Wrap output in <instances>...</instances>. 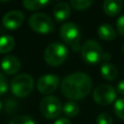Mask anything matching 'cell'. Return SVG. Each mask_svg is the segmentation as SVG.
<instances>
[{"label": "cell", "instance_id": "f546056e", "mask_svg": "<svg viewBox=\"0 0 124 124\" xmlns=\"http://www.w3.org/2000/svg\"><path fill=\"white\" fill-rule=\"evenodd\" d=\"M1 108H2V105H1V102H0V110H1Z\"/></svg>", "mask_w": 124, "mask_h": 124}, {"label": "cell", "instance_id": "7a4b0ae2", "mask_svg": "<svg viewBox=\"0 0 124 124\" xmlns=\"http://www.w3.org/2000/svg\"><path fill=\"white\" fill-rule=\"evenodd\" d=\"M68 56L67 47L60 43H52L48 45L44 53L46 63L51 67L60 66L65 62Z\"/></svg>", "mask_w": 124, "mask_h": 124}, {"label": "cell", "instance_id": "8992f818", "mask_svg": "<svg viewBox=\"0 0 124 124\" xmlns=\"http://www.w3.org/2000/svg\"><path fill=\"white\" fill-rule=\"evenodd\" d=\"M40 111L46 119L57 118L62 111V105L55 96H46L40 102Z\"/></svg>", "mask_w": 124, "mask_h": 124}, {"label": "cell", "instance_id": "ac0fdd59", "mask_svg": "<svg viewBox=\"0 0 124 124\" xmlns=\"http://www.w3.org/2000/svg\"><path fill=\"white\" fill-rule=\"evenodd\" d=\"M49 0H22L24 8L28 11H37L47 5Z\"/></svg>", "mask_w": 124, "mask_h": 124}, {"label": "cell", "instance_id": "d4e9b609", "mask_svg": "<svg viewBox=\"0 0 124 124\" xmlns=\"http://www.w3.org/2000/svg\"><path fill=\"white\" fill-rule=\"evenodd\" d=\"M117 92L120 95L124 96V79H122V80H120L118 82V84H117Z\"/></svg>", "mask_w": 124, "mask_h": 124}, {"label": "cell", "instance_id": "30bf717a", "mask_svg": "<svg viewBox=\"0 0 124 124\" xmlns=\"http://www.w3.org/2000/svg\"><path fill=\"white\" fill-rule=\"evenodd\" d=\"M24 20V14L20 11H10L2 18V24L9 30L17 29Z\"/></svg>", "mask_w": 124, "mask_h": 124}, {"label": "cell", "instance_id": "5bb4252c", "mask_svg": "<svg viewBox=\"0 0 124 124\" xmlns=\"http://www.w3.org/2000/svg\"><path fill=\"white\" fill-rule=\"evenodd\" d=\"M101 74L107 80H114L118 76L117 68L108 62H104L101 66Z\"/></svg>", "mask_w": 124, "mask_h": 124}, {"label": "cell", "instance_id": "ffe728a7", "mask_svg": "<svg viewBox=\"0 0 124 124\" xmlns=\"http://www.w3.org/2000/svg\"><path fill=\"white\" fill-rule=\"evenodd\" d=\"M114 112H115L117 117L124 120V98H120L115 102Z\"/></svg>", "mask_w": 124, "mask_h": 124}, {"label": "cell", "instance_id": "4fadbf2b", "mask_svg": "<svg viewBox=\"0 0 124 124\" xmlns=\"http://www.w3.org/2000/svg\"><path fill=\"white\" fill-rule=\"evenodd\" d=\"M123 6V0H104L103 10L108 16H114L120 13Z\"/></svg>", "mask_w": 124, "mask_h": 124}, {"label": "cell", "instance_id": "6da1fadb", "mask_svg": "<svg viewBox=\"0 0 124 124\" xmlns=\"http://www.w3.org/2000/svg\"><path fill=\"white\" fill-rule=\"evenodd\" d=\"M92 88V80L85 73H74L66 76L61 81L62 94L72 100L77 101L86 97Z\"/></svg>", "mask_w": 124, "mask_h": 124}, {"label": "cell", "instance_id": "9c48e42d", "mask_svg": "<svg viewBox=\"0 0 124 124\" xmlns=\"http://www.w3.org/2000/svg\"><path fill=\"white\" fill-rule=\"evenodd\" d=\"M59 77H57L56 75L48 74L42 76L37 81V89L40 93L48 95L56 90L59 85Z\"/></svg>", "mask_w": 124, "mask_h": 124}, {"label": "cell", "instance_id": "277c9868", "mask_svg": "<svg viewBox=\"0 0 124 124\" xmlns=\"http://www.w3.org/2000/svg\"><path fill=\"white\" fill-rule=\"evenodd\" d=\"M60 37L62 40L72 47L73 50L78 51L81 49L79 40H80V31L76 23L65 22L60 27Z\"/></svg>", "mask_w": 124, "mask_h": 124}, {"label": "cell", "instance_id": "44dd1931", "mask_svg": "<svg viewBox=\"0 0 124 124\" xmlns=\"http://www.w3.org/2000/svg\"><path fill=\"white\" fill-rule=\"evenodd\" d=\"M9 124H36L33 119L27 115H17L14 117Z\"/></svg>", "mask_w": 124, "mask_h": 124}, {"label": "cell", "instance_id": "ba28073f", "mask_svg": "<svg viewBox=\"0 0 124 124\" xmlns=\"http://www.w3.org/2000/svg\"><path fill=\"white\" fill-rule=\"evenodd\" d=\"M93 99L101 106H108L116 99V90L109 84H100L93 92Z\"/></svg>", "mask_w": 124, "mask_h": 124}, {"label": "cell", "instance_id": "7c38bea8", "mask_svg": "<svg viewBox=\"0 0 124 124\" xmlns=\"http://www.w3.org/2000/svg\"><path fill=\"white\" fill-rule=\"evenodd\" d=\"M71 15V7L66 2H58L53 8V16L56 21L63 22Z\"/></svg>", "mask_w": 124, "mask_h": 124}, {"label": "cell", "instance_id": "3957f363", "mask_svg": "<svg viewBox=\"0 0 124 124\" xmlns=\"http://www.w3.org/2000/svg\"><path fill=\"white\" fill-rule=\"evenodd\" d=\"M34 87V79L28 74H19L11 81L12 93L19 98L28 96Z\"/></svg>", "mask_w": 124, "mask_h": 124}, {"label": "cell", "instance_id": "52a82bcc", "mask_svg": "<svg viewBox=\"0 0 124 124\" xmlns=\"http://www.w3.org/2000/svg\"><path fill=\"white\" fill-rule=\"evenodd\" d=\"M82 59L88 64H97L102 60L103 50L98 42L94 40L86 41L80 49Z\"/></svg>", "mask_w": 124, "mask_h": 124}, {"label": "cell", "instance_id": "8fae6325", "mask_svg": "<svg viewBox=\"0 0 124 124\" xmlns=\"http://www.w3.org/2000/svg\"><path fill=\"white\" fill-rule=\"evenodd\" d=\"M1 69L7 75H15L20 70V61L14 55H6L1 60Z\"/></svg>", "mask_w": 124, "mask_h": 124}, {"label": "cell", "instance_id": "4316f807", "mask_svg": "<svg viewBox=\"0 0 124 124\" xmlns=\"http://www.w3.org/2000/svg\"><path fill=\"white\" fill-rule=\"evenodd\" d=\"M110 59H111V55H110L108 52H104V53H103V55H102V60H103V61L108 62Z\"/></svg>", "mask_w": 124, "mask_h": 124}, {"label": "cell", "instance_id": "f1b7e54d", "mask_svg": "<svg viewBox=\"0 0 124 124\" xmlns=\"http://www.w3.org/2000/svg\"><path fill=\"white\" fill-rule=\"evenodd\" d=\"M122 51H123V53H124V45H123V46H122Z\"/></svg>", "mask_w": 124, "mask_h": 124}, {"label": "cell", "instance_id": "2e32d148", "mask_svg": "<svg viewBox=\"0 0 124 124\" xmlns=\"http://www.w3.org/2000/svg\"><path fill=\"white\" fill-rule=\"evenodd\" d=\"M15 40L10 35L0 36V53H8L15 47Z\"/></svg>", "mask_w": 124, "mask_h": 124}, {"label": "cell", "instance_id": "d6986e66", "mask_svg": "<svg viewBox=\"0 0 124 124\" xmlns=\"http://www.w3.org/2000/svg\"><path fill=\"white\" fill-rule=\"evenodd\" d=\"M94 0H70L71 6L78 11H83L89 8Z\"/></svg>", "mask_w": 124, "mask_h": 124}, {"label": "cell", "instance_id": "9a60e30c", "mask_svg": "<svg viewBox=\"0 0 124 124\" xmlns=\"http://www.w3.org/2000/svg\"><path fill=\"white\" fill-rule=\"evenodd\" d=\"M98 36L104 41H111L115 39L116 33L111 25L108 23H104L100 25L98 28Z\"/></svg>", "mask_w": 124, "mask_h": 124}, {"label": "cell", "instance_id": "7402d4cb", "mask_svg": "<svg viewBox=\"0 0 124 124\" xmlns=\"http://www.w3.org/2000/svg\"><path fill=\"white\" fill-rule=\"evenodd\" d=\"M97 124H112V118L108 113H100L96 118Z\"/></svg>", "mask_w": 124, "mask_h": 124}, {"label": "cell", "instance_id": "603a6c76", "mask_svg": "<svg viewBox=\"0 0 124 124\" xmlns=\"http://www.w3.org/2000/svg\"><path fill=\"white\" fill-rule=\"evenodd\" d=\"M8 89V81L6 77L0 73V95H2L3 93H5Z\"/></svg>", "mask_w": 124, "mask_h": 124}, {"label": "cell", "instance_id": "5b68a950", "mask_svg": "<svg viewBox=\"0 0 124 124\" xmlns=\"http://www.w3.org/2000/svg\"><path fill=\"white\" fill-rule=\"evenodd\" d=\"M30 28L39 34H48L54 30L52 18L45 13H35L28 19Z\"/></svg>", "mask_w": 124, "mask_h": 124}, {"label": "cell", "instance_id": "83f0119b", "mask_svg": "<svg viewBox=\"0 0 124 124\" xmlns=\"http://www.w3.org/2000/svg\"><path fill=\"white\" fill-rule=\"evenodd\" d=\"M8 1H10V0H0V2H8Z\"/></svg>", "mask_w": 124, "mask_h": 124}, {"label": "cell", "instance_id": "e0dca14e", "mask_svg": "<svg viewBox=\"0 0 124 124\" xmlns=\"http://www.w3.org/2000/svg\"><path fill=\"white\" fill-rule=\"evenodd\" d=\"M62 111L67 117H75L79 112L78 105L74 101L66 102L62 107Z\"/></svg>", "mask_w": 124, "mask_h": 124}, {"label": "cell", "instance_id": "cb8c5ba5", "mask_svg": "<svg viewBox=\"0 0 124 124\" xmlns=\"http://www.w3.org/2000/svg\"><path fill=\"white\" fill-rule=\"evenodd\" d=\"M116 27H117V31L120 35L124 36V15L120 16L116 21Z\"/></svg>", "mask_w": 124, "mask_h": 124}, {"label": "cell", "instance_id": "484cf974", "mask_svg": "<svg viewBox=\"0 0 124 124\" xmlns=\"http://www.w3.org/2000/svg\"><path fill=\"white\" fill-rule=\"evenodd\" d=\"M54 124H72V123L70 122V120H69L68 118L61 117V118L57 119V120L54 122Z\"/></svg>", "mask_w": 124, "mask_h": 124}]
</instances>
